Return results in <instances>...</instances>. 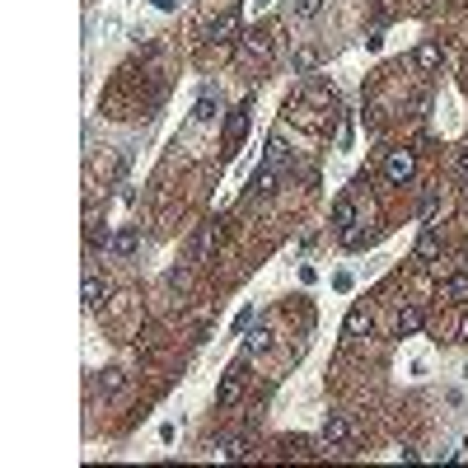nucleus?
<instances>
[{"instance_id":"obj_13","label":"nucleus","mask_w":468,"mask_h":468,"mask_svg":"<svg viewBox=\"0 0 468 468\" xmlns=\"http://www.w3.org/2000/svg\"><path fill=\"white\" fill-rule=\"evenodd\" d=\"M440 295L445 300H468V272H454V277L440 286Z\"/></svg>"},{"instance_id":"obj_28","label":"nucleus","mask_w":468,"mask_h":468,"mask_svg":"<svg viewBox=\"0 0 468 468\" xmlns=\"http://www.w3.org/2000/svg\"><path fill=\"white\" fill-rule=\"evenodd\" d=\"M464 337H468V328H464Z\"/></svg>"},{"instance_id":"obj_4","label":"nucleus","mask_w":468,"mask_h":468,"mask_svg":"<svg viewBox=\"0 0 468 468\" xmlns=\"http://www.w3.org/2000/svg\"><path fill=\"white\" fill-rule=\"evenodd\" d=\"M412 169H417V164H412V150H389V159H384V178H389V183H407Z\"/></svg>"},{"instance_id":"obj_2","label":"nucleus","mask_w":468,"mask_h":468,"mask_svg":"<svg viewBox=\"0 0 468 468\" xmlns=\"http://www.w3.org/2000/svg\"><path fill=\"white\" fill-rule=\"evenodd\" d=\"M239 52L249 57V61H267L272 57V29H253L239 38Z\"/></svg>"},{"instance_id":"obj_9","label":"nucleus","mask_w":468,"mask_h":468,"mask_svg":"<svg viewBox=\"0 0 468 468\" xmlns=\"http://www.w3.org/2000/svg\"><path fill=\"white\" fill-rule=\"evenodd\" d=\"M80 300H85V309H98V305H103V281H98V272H85Z\"/></svg>"},{"instance_id":"obj_11","label":"nucleus","mask_w":468,"mask_h":468,"mask_svg":"<svg viewBox=\"0 0 468 468\" xmlns=\"http://www.w3.org/2000/svg\"><path fill=\"white\" fill-rule=\"evenodd\" d=\"M431 258H440V234L436 230H421V239H417V263H431Z\"/></svg>"},{"instance_id":"obj_8","label":"nucleus","mask_w":468,"mask_h":468,"mask_svg":"<svg viewBox=\"0 0 468 468\" xmlns=\"http://www.w3.org/2000/svg\"><path fill=\"white\" fill-rule=\"evenodd\" d=\"M112 253H117V258H131V253L140 249V230H131V225H126V230H117L112 234V244H108Z\"/></svg>"},{"instance_id":"obj_17","label":"nucleus","mask_w":468,"mask_h":468,"mask_svg":"<svg viewBox=\"0 0 468 468\" xmlns=\"http://www.w3.org/2000/svg\"><path fill=\"white\" fill-rule=\"evenodd\" d=\"M244 346H249V351H267V346H272V332H267V328H253L249 337H244Z\"/></svg>"},{"instance_id":"obj_16","label":"nucleus","mask_w":468,"mask_h":468,"mask_svg":"<svg viewBox=\"0 0 468 468\" xmlns=\"http://www.w3.org/2000/svg\"><path fill=\"white\" fill-rule=\"evenodd\" d=\"M234 33H239V19L225 15V19H216V24H211V43H230Z\"/></svg>"},{"instance_id":"obj_6","label":"nucleus","mask_w":468,"mask_h":468,"mask_svg":"<svg viewBox=\"0 0 468 468\" xmlns=\"http://www.w3.org/2000/svg\"><path fill=\"white\" fill-rule=\"evenodd\" d=\"M239 389H244V374H239V365H230V370H225V379H220V389H216V403L230 407L234 398H239Z\"/></svg>"},{"instance_id":"obj_25","label":"nucleus","mask_w":468,"mask_h":468,"mask_svg":"<svg viewBox=\"0 0 468 468\" xmlns=\"http://www.w3.org/2000/svg\"><path fill=\"white\" fill-rule=\"evenodd\" d=\"M155 10H178V0H155Z\"/></svg>"},{"instance_id":"obj_15","label":"nucleus","mask_w":468,"mask_h":468,"mask_svg":"<svg viewBox=\"0 0 468 468\" xmlns=\"http://www.w3.org/2000/svg\"><path fill=\"white\" fill-rule=\"evenodd\" d=\"M342 332H346V337L370 332V314H365V309H351V314H346V323H342Z\"/></svg>"},{"instance_id":"obj_24","label":"nucleus","mask_w":468,"mask_h":468,"mask_svg":"<svg viewBox=\"0 0 468 468\" xmlns=\"http://www.w3.org/2000/svg\"><path fill=\"white\" fill-rule=\"evenodd\" d=\"M332 286H337V291H351L356 281H351V272H337V277H332Z\"/></svg>"},{"instance_id":"obj_19","label":"nucleus","mask_w":468,"mask_h":468,"mask_svg":"<svg viewBox=\"0 0 468 468\" xmlns=\"http://www.w3.org/2000/svg\"><path fill=\"white\" fill-rule=\"evenodd\" d=\"M122 389V370H103L98 374V393H117Z\"/></svg>"},{"instance_id":"obj_21","label":"nucleus","mask_w":468,"mask_h":468,"mask_svg":"<svg viewBox=\"0 0 468 468\" xmlns=\"http://www.w3.org/2000/svg\"><path fill=\"white\" fill-rule=\"evenodd\" d=\"M319 10H323V0H295V15L300 19H314Z\"/></svg>"},{"instance_id":"obj_18","label":"nucleus","mask_w":468,"mask_h":468,"mask_svg":"<svg viewBox=\"0 0 468 468\" xmlns=\"http://www.w3.org/2000/svg\"><path fill=\"white\" fill-rule=\"evenodd\" d=\"M267 164H277V169L291 164V155H286V145H281V140H267Z\"/></svg>"},{"instance_id":"obj_3","label":"nucleus","mask_w":468,"mask_h":468,"mask_svg":"<svg viewBox=\"0 0 468 468\" xmlns=\"http://www.w3.org/2000/svg\"><path fill=\"white\" fill-rule=\"evenodd\" d=\"M249 117H253V98H244V103L230 112V126H225V145H230V150L244 140V131H249Z\"/></svg>"},{"instance_id":"obj_22","label":"nucleus","mask_w":468,"mask_h":468,"mask_svg":"<svg viewBox=\"0 0 468 468\" xmlns=\"http://www.w3.org/2000/svg\"><path fill=\"white\" fill-rule=\"evenodd\" d=\"M220 454H225V459H244V454H249V440H230Z\"/></svg>"},{"instance_id":"obj_7","label":"nucleus","mask_w":468,"mask_h":468,"mask_svg":"<svg viewBox=\"0 0 468 468\" xmlns=\"http://www.w3.org/2000/svg\"><path fill=\"white\" fill-rule=\"evenodd\" d=\"M421 323H426V314H421V305H407V309H398V337H417Z\"/></svg>"},{"instance_id":"obj_20","label":"nucleus","mask_w":468,"mask_h":468,"mask_svg":"<svg viewBox=\"0 0 468 468\" xmlns=\"http://www.w3.org/2000/svg\"><path fill=\"white\" fill-rule=\"evenodd\" d=\"M440 211V192H426V197H421V220H431Z\"/></svg>"},{"instance_id":"obj_12","label":"nucleus","mask_w":468,"mask_h":468,"mask_svg":"<svg viewBox=\"0 0 468 468\" xmlns=\"http://www.w3.org/2000/svg\"><path fill=\"white\" fill-rule=\"evenodd\" d=\"M216 117H220V98L202 94V98H197V108H192V122H216Z\"/></svg>"},{"instance_id":"obj_26","label":"nucleus","mask_w":468,"mask_h":468,"mask_svg":"<svg viewBox=\"0 0 468 468\" xmlns=\"http://www.w3.org/2000/svg\"><path fill=\"white\" fill-rule=\"evenodd\" d=\"M459 169L468 173V145H464V150H459Z\"/></svg>"},{"instance_id":"obj_1","label":"nucleus","mask_w":468,"mask_h":468,"mask_svg":"<svg viewBox=\"0 0 468 468\" xmlns=\"http://www.w3.org/2000/svg\"><path fill=\"white\" fill-rule=\"evenodd\" d=\"M323 440L328 445H356V421L346 412H328L323 417Z\"/></svg>"},{"instance_id":"obj_5","label":"nucleus","mask_w":468,"mask_h":468,"mask_svg":"<svg viewBox=\"0 0 468 468\" xmlns=\"http://www.w3.org/2000/svg\"><path fill=\"white\" fill-rule=\"evenodd\" d=\"M277 183H281V169L277 164H258V173H253L249 178V192H258V197H267V192H277Z\"/></svg>"},{"instance_id":"obj_23","label":"nucleus","mask_w":468,"mask_h":468,"mask_svg":"<svg viewBox=\"0 0 468 468\" xmlns=\"http://www.w3.org/2000/svg\"><path fill=\"white\" fill-rule=\"evenodd\" d=\"M98 244H112L108 230H98V220H89V249H98Z\"/></svg>"},{"instance_id":"obj_27","label":"nucleus","mask_w":468,"mask_h":468,"mask_svg":"<svg viewBox=\"0 0 468 468\" xmlns=\"http://www.w3.org/2000/svg\"><path fill=\"white\" fill-rule=\"evenodd\" d=\"M267 5H272V0H253V10H267Z\"/></svg>"},{"instance_id":"obj_10","label":"nucleus","mask_w":468,"mask_h":468,"mask_svg":"<svg viewBox=\"0 0 468 468\" xmlns=\"http://www.w3.org/2000/svg\"><path fill=\"white\" fill-rule=\"evenodd\" d=\"M351 220H356V206H351V197H337V202H332V230L346 234V230H351Z\"/></svg>"},{"instance_id":"obj_14","label":"nucleus","mask_w":468,"mask_h":468,"mask_svg":"<svg viewBox=\"0 0 468 468\" xmlns=\"http://www.w3.org/2000/svg\"><path fill=\"white\" fill-rule=\"evenodd\" d=\"M440 61H445V52H440L436 43H421L417 47V66H421V71H436Z\"/></svg>"}]
</instances>
